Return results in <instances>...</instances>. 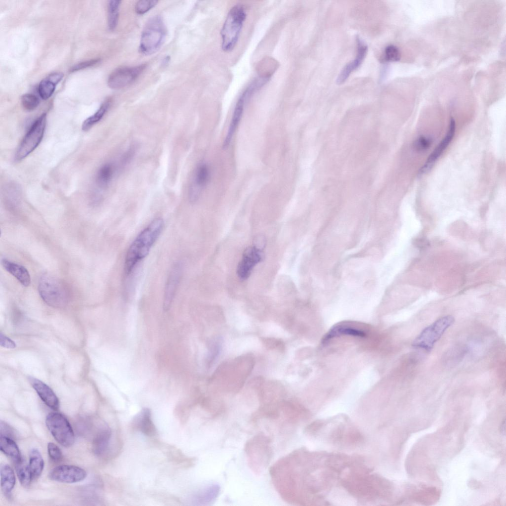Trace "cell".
<instances>
[{
	"instance_id": "1",
	"label": "cell",
	"mask_w": 506,
	"mask_h": 506,
	"mask_svg": "<svg viewBox=\"0 0 506 506\" xmlns=\"http://www.w3.org/2000/svg\"><path fill=\"white\" fill-rule=\"evenodd\" d=\"M164 221L161 218L153 219L135 238L126 252L124 272L129 276L137 264L149 253L164 227Z\"/></svg>"
},
{
	"instance_id": "2",
	"label": "cell",
	"mask_w": 506,
	"mask_h": 506,
	"mask_svg": "<svg viewBox=\"0 0 506 506\" xmlns=\"http://www.w3.org/2000/svg\"><path fill=\"white\" fill-rule=\"evenodd\" d=\"M244 450L251 469L255 474H260L273 456L271 439L262 433L257 434L247 441Z\"/></svg>"
},
{
	"instance_id": "3",
	"label": "cell",
	"mask_w": 506,
	"mask_h": 506,
	"mask_svg": "<svg viewBox=\"0 0 506 506\" xmlns=\"http://www.w3.org/2000/svg\"><path fill=\"white\" fill-rule=\"evenodd\" d=\"M246 16V9L241 4L234 5L229 11L220 31L221 48L224 51L230 52L234 48Z\"/></svg>"
},
{
	"instance_id": "4",
	"label": "cell",
	"mask_w": 506,
	"mask_h": 506,
	"mask_svg": "<svg viewBox=\"0 0 506 506\" xmlns=\"http://www.w3.org/2000/svg\"><path fill=\"white\" fill-rule=\"evenodd\" d=\"M167 35V28L163 18L158 15L149 19L142 31L139 50L144 55L157 52L163 44Z\"/></svg>"
},
{
	"instance_id": "5",
	"label": "cell",
	"mask_w": 506,
	"mask_h": 506,
	"mask_svg": "<svg viewBox=\"0 0 506 506\" xmlns=\"http://www.w3.org/2000/svg\"><path fill=\"white\" fill-rule=\"evenodd\" d=\"M39 292L43 300L50 306L61 308L68 300V293L63 283L52 275L46 273L40 277Z\"/></svg>"
},
{
	"instance_id": "6",
	"label": "cell",
	"mask_w": 506,
	"mask_h": 506,
	"mask_svg": "<svg viewBox=\"0 0 506 506\" xmlns=\"http://www.w3.org/2000/svg\"><path fill=\"white\" fill-rule=\"evenodd\" d=\"M454 321V318L451 315L439 318L422 331L414 340L413 346L430 351Z\"/></svg>"
},
{
	"instance_id": "7",
	"label": "cell",
	"mask_w": 506,
	"mask_h": 506,
	"mask_svg": "<svg viewBox=\"0 0 506 506\" xmlns=\"http://www.w3.org/2000/svg\"><path fill=\"white\" fill-rule=\"evenodd\" d=\"M47 428L56 441L65 447H69L75 442V434L67 419L57 412L49 413L45 419Z\"/></svg>"
},
{
	"instance_id": "8",
	"label": "cell",
	"mask_w": 506,
	"mask_h": 506,
	"mask_svg": "<svg viewBox=\"0 0 506 506\" xmlns=\"http://www.w3.org/2000/svg\"><path fill=\"white\" fill-rule=\"evenodd\" d=\"M46 124V115L44 113L35 121L20 143L15 154L16 160H23L39 146L43 138Z\"/></svg>"
},
{
	"instance_id": "9",
	"label": "cell",
	"mask_w": 506,
	"mask_h": 506,
	"mask_svg": "<svg viewBox=\"0 0 506 506\" xmlns=\"http://www.w3.org/2000/svg\"><path fill=\"white\" fill-rule=\"evenodd\" d=\"M146 65L134 67H124L114 71L108 79V86L114 89H119L133 83L143 72Z\"/></svg>"
},
{
	"instance_id": "10",
	"label": "cell",
	"mask_w": 506,
	"mask_h": 506,
	"mask_svg": "<svg viewBox=\"0 0 506 506\" xmlns=\"http://www.w3.org/2000/svg\"><path fill=\"white\" fill-rule=\"evenodd\" d=\"M263 257L262 248L255 245L245 249L237 268L238 277L243 280L247 279L254 267Z\"/></svg>"
},
{
	"instance_id": "11",
	"label": "cell",
	"mask_w": 506,
	"mask_h": 506,
	"mask_svg": "<svg viewBox=\"0 0 506 506\" xmlns=\"http://www.w3.org/2000/svg\"><path fill=\"white\" fill-rule=\"evenodd\" d=\"M86 476V471L82 468L68 464L60 465L53 468L48 475L52 480L66 483L80 482Z\"/></svg>"
},
{
	"instance_id": "12",
	"label": "cell",
	"mask_w": 506,
	"mask_h": 506,
	"mask_svg": "<svg viewBox=\"0 0 506 506\" xmlns=\"http://www.w3.org/2000/svg\"><path fill=\"white\" fill-rule=\"evenodd\" d=\"M183 271V264L176 262L171 269L166 283L163 299V309L169 310L180 283Z\"/></svg>"
},
{
	"instance_id": "13",
	"label": "cell",
	"mask_w": 506,
	"mask_h": 506,
	"mask_svg": "<svg viewBox=\"0 0 506 506\" xmlns=\"http://www.w3.org/2000/svg\"><path fill=\"white\" fill-rule=\"evenodd\" d=\"M455 121L453 118H451L450 121L448 130L445 136L430 154L424 165L420 169L419 174H423L432 168L434 162L440 157L452 141L455 133Z\"/></svg>"
},
{
	"instance_id": "14",
	"label": "cell",
	"mask_w": 506,
	"mask_h": 506,
	"mask_svg": "<svg viewBox=\"0 0 506 506\" xmlns=\"http://www.w3.org/2000/svg\"><path fill=\"white\" fill-rule=\"evenodd\" d=\"M252 95L249 90L246 88L239 98L235 107L227 135L223 142V148H227L230 145L234 134L241 121L246 102Z\"/></svg>"
},
{
	"instance_id": "15",
	"label": "cell",
	"mask_w": 506,
	"mask_h": 506,
	"mask_svg": "<svg viewBox=\"0 0 506 506\" xmlns=\"http://www.w3.org/2000/svg\"><path fill=\"white\" fill-rule=\"evenodd\" d=\"M210 175V169L207 164L202 163L197 168L189 194V200L191 203L197 200L203 188L207 184Z\"/></svg>"
},
{
	"instance_id": "16",
	"label": "cell",
	"mask_w": 506,
	"mask_h": 506,
	"mask_svg": "<svg viewBox=\"0 0 506 506\" xmlns=\"http://www.w3.org/2000/svg\"><path fill=\"white\" fill-rule=\"evenodd\" d=\"M29 380L42 401L50 408L57 411L59 408V401L52 389L37 379L30 378Z\"/></svg>"
},
{
	"instance_id": "17",
	"label": "cell",
	"mask_w": 506,
	"mask_h": 506,
	"mask_svg": "<svg viewBox=\"0 0 506 506\" xmlns=\"http://www.w3.org/2000/svg\"><path fill=\"white\" fill-rule=\"evenodd\" d=\"M356 41L357 42L356 57L354 60L346 64L340 72L337 79V83L338 84H343L346 80L351 73L361 65L366 56L368 49L367 46L358 37Z\"/></svg>"
},
{
	"instance_id": "18",
	"label": "cell",
	"mask_w": 506,
	"mask_h": 506,
	"mask_svg": "<svg viewBox=\"0 0 506 506\" xmlns=\"http://www.w3.org/2000/svg\"><path fill=\"white\" fill-rule=\"evenodd\" d=\"M132 425L146 435L153 436L156 434V428L152 419L151 411L149 408H143L135 416Z\"/></svg>"
},
{
	"instance_id": "19",
	"label": "cell",
	"mask_w": 506,
	"mask_h": 506,
	"mask_svg": "<svg viewBox=\"0 0 506 506\" xmlns=\"http://www.w3.org/2000/svg\"><path fill=\"white\" fill-rule=\"evenodd\" d=\"M111 435L110 428L106 424L102 425L93 440L92 450L94 454L101 455L107 451Z\"/></svg>"
},
{
	"instance_id": "20",
	"label": "cell",
	"mask_w": 506,
	"mask_h": 506,
	"mask_svg": "<svg viewBox=\"0 0 506 506\" xmlns=\"http://www.w3.org/2000/svg\"><path fill=\"white\" fill-rule=\"evenodd\" d=\"M64 75L59 72L49 74L40 83L38 92L40 97L44 100L48 99L53 93L56 85L62 79Z\"/></svg>"
},
{
	"instance_id": "21",
	"label": "cell",
	"mask_w": 506,
	"mask_h": 506,
	"mask_svg": "<svg viewBox=\"0 0 506 506\" xmlns=\"http://www.w3.org/2000/svg\"><path fill=\"white\" fill-rule=\"evenodd\" d=\"M3 268L16 278L24 286H28L31 283L30 275L24 266L6 259L1 260Z\"/></svg>"
},
{
	"instance_id": "22",
	"label": "cell",
	"mask_w": 506,
	"mask_h": 506,
	"mask_svg": "<svg viewBox=\"0 0 506 506\" xmlns=\"http://www.w3.org/2000/svg\"><path fill=\"white\" fill-rule=\"evenodd\" d=\"M0 474L1 490L6 497L9 498L15 485L14 472L9 465L4 464L0 466Z\"/></svg>"
},
{
	"instance_id": "23",
	"label": "cell",
	"mask_w": 506,
	"mask_h": 506,
	"mask_svg": "<svg viewBox=\"0 0 506 506\" xmlns=\"http://www.w3.org/2000/svg\"><path fill=\"white\" fill-rule=\"evenodd\" d=\"M0 450L15 463L22 460L18 446L12 438L0 434Z\"/></svg>"
},
{
	"instance_id": "24",
	"label": "cell",
	"mask_w": 506,
	"mask_h": 506,
	"mask_svg": "<svg viewBox=\"0 0 506 506\" xmlns=\"http://www.w3.org/2000/svg\"><path fill=\"white\" fill-rule=\"evenodd\" d=\"M28 464L33 479L39 478L42 473L44 464L42 457L38 449L34 448L30 451Z\"/></svg>"
},
{
	"instance_id": "25",
	"label": "cell",
	"mask_w": 506,
	"mask_h": 506,
	"mask_svg": "<svg viewBox=\"0 0 506 506\" xmlns=\"http://www.w3.org/2000/svg\"><path fill=\"white\" fill-rule=\"evenodd\" d=\"M110 104V99L105 100L94 114L84 120L82 125L83 130L84 131H88L94 125L100 121L107 112Z\"/></svg>"
},
{
	"instance_id": "26",
	"label": "cell",
	"mask_w": 506,
	"mask_h": 506,
	"mask_svg": "<svg viewBox=\"0 0 506 506\" xmlns=\"http://www.w3.org/2000/svg\"><path fill=\"white\" fill-rule=\"evenodd\" d=\"M114 173V165L107 163L103 165L98 170L96 174V183L101 188L108 186L112 180Z\"/></svg>"
},
{
	"instance_id": "27",
	"label": "cell",
	"mask_w": 506,
	"mask_h": 506,
	"mask_svg": "<svg viewBox=\"0 0 506 506\" xmlns=\"http://www.w3.org/2000/svg\"><path fill=\"white\" fill-rule=\"evenodd\" d=\"M15 464L17 476L20 483L24 487H29L33 479L29 464L23 459Z\"/></svg>"
},
{
	"instance_id": "28",
	"label": "cell",
	"mask_w": 506,
	"mask_h": 506,
	"mask_svg": "<svg viewBox=\"0 0 506 506\" xmlns=\"http://www.w3.org/2000/svg\"><path fill=\"white\" fill-rule=\"evenodd\" d=\"M218 491V486L214 485L209 486L196 495V501L201 505H206L216 497Z\"/></svg>"
},
{
	"instance_id": "29",
	"label": "cell",
	"mask_w": 506,
	"mask_h": 506,
	"mask_svg": "<svg viewBox=\"0 0 506 506\" xmlns=\"http://www.w3.org/2000/svg\"><path fill=\"white\" fill-rule=\"evenodd\" d=\"M121 3V0H113L108 1V26L110 30H114L117 27Z\"/></svg>"
},
{
	"instance_id": "30",
	"label": "cell",
	"mask_w": 506,
	"mask_h": 506,
	"mask_svg": "<svg viewBox=\"0 0 506 506\" xmlns=\"http://www.w3.org/2000/svg\"><path fill=\"white\" fill-rule=\"evenodd\" d=\"M337 335H349L358 337H364L365 333L359 330L350 327H336L327 335L325 340L331 338Z\"/></svg>"
},
{
	"instance_id": "31",
	"label": "cell",
	"mask_w": 506,
	"mask_h": 506,
	"mask_svg": "<svg viewBox=\"0 0 506 506\" xmlns=\"http://www.w3.org/2000/svg\"><path fill=\"white\" fill-rule=\"evenodd\" d=\"M21 101L23 107L27 111L35 109L40 103L39 98L31 93L23 94L21 97Z\"/></svg>"
},
{
	"instance_id": "32",
	"label": "cell",
	"mask_w": 506,
	"mask_h": 506,
	"mask_svg": "<svg viewBox=\"0 0 506 506\" xmlns=\"http://www.w3.org/2000/svg\"><path fill=\"white\" fill-rule=\"evenodd\" d=\"M158 3L156 0H142L138 1L135 5V9L137 13L143 14L146 13Z\"/></svg>"
},
{
	"instance_id": "33",
	"label": "cell",
	"mask_w": 506,
	"mask_h": 506,
	"mask_svg": "<svg viewBox=\"0 0 506 506\" xmlns=\"http://www.w3.org/2000/svg\"><path fill=\"white\" fill-rule=\"evenodd\" d=\"M400 52L398 48L393 45L387 46L385 49L384 59L386 61H397L400 59Z\"/></svg>"
},
{
	"instance_id": "34",
	"label": "cell",
	"mask_w": 506,
	"mask_h": 506,
	"mask_svg": "<svg viewBox=\"0 0 506 506\" xmlns=\"http://www.w3.org/2000/svg\"><path fill=\"white\" fill-rule=\"evenodd\" d=\"M47 452L50 459L54 462L60 461L62 459V453L57 445L52 442L47 444Z\"/></svg>"
},
{
	"instance_id": "35",
	"label": "cell",
	"mask_w": 506,
	"mask_h": 506,
	"mask_svg": "<svg viewBox=\"0 0 506 506\" xmlns=\"http://www.w3.org/2000/svg\"><path fill=\"white\" fill-rule=\"evenodd\" d=\"M431 144V139L430 138L421 136L415 140L414 146L417 150L422 151L428 149Z\"/></svg>"
},
{
	"instance_id": "36",
	"label": "cell",
	"mask_w": 506,
	"mask_h": 506,
	"mask_svg": "<svg viewBox=\"0 0 506 506\" xmlns=\"http://www.w3.org/2000/svg\"><path fill=\"white\" fill-rule=\"evenodd\" d=\"M100 61V59H93L79 63L71 68L70 72H76L89 67H92L99 63Z\"/></svg>"
},
{
	"instance_id": "37",
	"label": "cell",
	"mask_w": 506,
	"mask_h": 506,
	"mask_svg": "<svg viewBox=\"0 0 506 506\" xmlns=\"http://www.w3.org/2000/svg\"><path fill=\"white\" fill-rule=\"evenodd\" d=\"M0 344L2 347L9 349H13L16 346L14 341L2 333L0 334Z\"/></svg>"
},
{
	"instance_id": "38",
	"label": "cell",
	"mask_w": 506,
	"mask_h": 506,
	"mask_svg": "<svg viewBox=\"0 0 506 506\" xmlns=\"http://www.w3.org/2000/svg\"><path fill=\"white\" fill-rule=\"evenodd\" d=\"M0 434L11 438L14 435V431L12 428L5 422H0Z\"/></svg>"
}]
</instances>
